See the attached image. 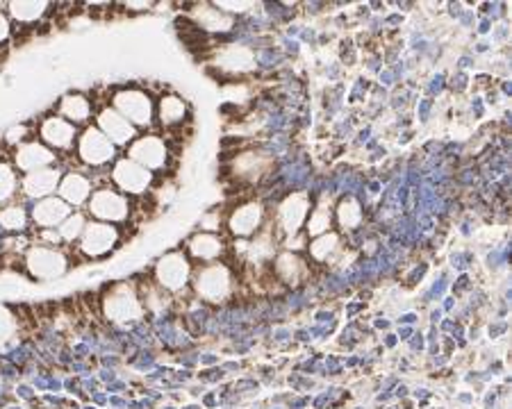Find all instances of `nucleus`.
I'll use <instances>...</instances> for the list:
<instances>
[{"label": "nucleus", "mask_w": 512, "mask_h": 409, "mask_svg": "<svg viewBox=\"0 0 512 409\" xmlns=\"http://www.w3.org/2000/svg\"><path fill=\"white\" fill-rule=\"evenodd\" d=\"M114 105L123 119L132 125H150V121H153V102L139 89L119 91L114 98Z\"/></svg>", "instance_id": "f257e3e1"}, {"label": "nucleus", "mask_w": 512, "mask_h": 409, "mask_svg": "<svg viewBox=\"0 0 512 409\" xmlns=\"http://www.w3.org/2000/svg\"><path fill=\"white\" fill-rule=\"evenodd\" d=\"M119 241V230L110 223H89L83 230V241H80V250L89 257H100L114 248Z\"/></svg>", "instance_id": "f03ea898"}, {"label": "nucleus", "mask_w": 512, "mask_h": 409, "mask_svg": "<svg viewBox=\"0 0 512 409\" xmlns=\"http://www.w3.org/2000/svg\"><path fill=\"white\" fill-rule=\"evenodd\" d=\"M112 178H114L116 186L127 191V193H144L148 189L153 173H150L148 169H144L142 164L132 161V159H121L114 166Z\"/></svg>", "instance_id": "7ed1b4c3"}, {"label": "nucleus", "mask_w": 512, "mask_h": 409, "mask_svg": "<svg viewBox=\"0 0 512 409\" xmlns=\"http://www.w3.org/2000/svg\"><path fill=\"white\" fill-rule=\"evenodd\" d=\"M78 150H80V157L87 164H91V166H100V164L110 161L114 157V144L100 130H96V127L85 130V134L80 137Z\"/></svg>", "instance_id": "20e7f679"}, {"label": "nucleus", "mask_w": 512, "mask_h": 409, "mask_svg": "<svg viewBox=\"0 0 512 409\" xmlns=\"http://www.w3.org/2000/svg\"><path fill=\"white\" fill-rule=\"evenodd\" d=\"M89 212L103 221H123L127 216V201L112 189H103L91 196Z\"/></svg>", "instance_id": "39448f33"}, {"label": "nucleus", "mask_w": 512, "mask_h": 409, "mask_svg": "<svg viewBox=\"0 0 512 409\" xmlns=\"http://www.w3.org/2000/svg\"><path fill=\"white\" fill-rule=\"evenodd\" d=\"M130 153H132V161L142 164V166L148 171L162 169L167 161V146H164V142H160L155 137L137 139Z\"/></svg>", "instance_id": "423d86ee"}, {"label": "nucleus", "mask_w": 512, "mask_h": 409, "mask_svg": "<svg viewBox=\"0 0 512 409\" xmlns=\"http://www.w3.org/2000/svg\"><path fill=\"white\" fill-rule=\"evenodd\" d=\"M98 125H100V132L108 137L112 144L125 146L127 142L135 139V125L127 123L116 110L105 107L98 116Z\"/></svg>", "instance_id": "0eeeda50"}, {"label": "nucleus", "mask_w": 512, "mask_h": 409, "mask_svg": "<svg viewBox=\"0 0 512 409\" xmlns=\"http://www.w3.org/2000/svg\"><path fill=\"white\" fill-rule=\"evenodd\" d=\"M28 266H30V271L34 275L43 277V280L57 277L60 273H64V268H66L64 257L57 250H51V248H34L28 255Z\"/></svg>", "instance_id": "6e6552de"}, {"label": "nucleus", "mask_w": 512, "mask_h": 409, "mask_svg": "<svg viewBox=\"0 0 512 409\" xmlns=\"http://www.w3.org/2000/svg\"><path fill=\"white\" fill-rule=\"evenodd\" d=\"M189 264L182 255H167L157 266V280L164 289H180L187 282Z\"/></svg>", "instance_id": "1a4fd4ad"}, {"label": "nucleus", "mask_w": 512, "mask_h": 409, "mask_svg": "<svg viewBox=\"0 0 512 409\" xmlns=\"http://www.w3.org/2000/svg\"><path fill=\"white\" fill-rule=\"evenodd\" d=\"M260 221H262V207L255 205V203H249V205L239 207L237 212L230 216V228H232L235 235L249 237L258 230Z\"/></svg>", "instance_id": "9d476101"}, {"label": "nucleus", "mask_w": 512, "mask_h": 409, "mask_svg": "<svg viewBox=\"0 0 512 409\" xmlns=\"http://www.w3.org/2000/svg\"><path fill=\"white\" fill-rule=\"evenodd\" d=\"M73 125L64 121V119H48L43 125H41V137L46 144H51L55 148H68L73 144Z\"/></svg>", "instance_id": "9b49d317"}, {"label": "nucleus", "mask_w": 512, "mask_h": 409, "mask_svg": "<svg viewBox=\"0 0 512 409\" xmlns=\"http://www.w3.org/2000/svg\"><path fill=\"white\" fill-rule=\"evenodd\" d=\"M32 216L39 225H43V230H48L51 225L60 223L62 218L68 216V207H66V203L57 201V198H46V201H41L37 207H34Z\"/></svg>", "instance_id": "f8f14e48"}, {"label": "nucleus", "mask_w": 512, "mask_h": 409, "mask_svg": "<svg viewBox=\"0 0 512 409\" xmlns=\"http://www.w3.org/2000/svg\"><path fill=\"white\" fill-rule=\"evenodd\" d=\"M199 291L207 298H219L228 291V273L221 266L205 268L203 275L199 277Z\"/></svg>", "instance_id": "ddd939ff"}, {"label": "nucleus", "mask_w": 512, "mask_h": 409, "mask_svg": "<svg viewBox=\"0 0 512 409\" xmlns=\"http://www.w3.org/2000/svg\"><path fill=\"white\" fill-rule=\"evenodd\" d=\"M57 186V171H51V169H37L28 173L26 178V191L30 196H46L51 193Z\"/></svg>", "instance_id": "4468645a"}, {"label": "nucleus", "mask_w": 512, "mask_h": 409, "mask_svg": "<svg viewBox=\"0 0 512 409\" xmlns=\"http://www.w3.org/2000/svg\"><path fill=\"white\" fill-rule=\"evenodd\" d=\"M60 193L68 203H75V205L85 203L89 198V182L83 178V175L71 173V175H66L64 182L60 184Z\"/></svg>", "instance_id": "2eb2a0df"}, {"label": "nucleus", "mask_w": 512, "mask_h": 409, "mask_svg": "<svg viewBox=\"0 0 512 409\" xmlns=\"http://www.w3.org/2000/svg\"><path fill=\"white\" fill-rule=\"evenodd\" d=\"M187 107L178 96H167L160 100V121L164 127H176L184 121Z\"/></svg>", "instance_id": "dca6fc26"}, {"label": "nucleus", "mask_w": 512, "mask_h": 409, "mask_svg": "<svg viewBox=\"0 0 512 409\" xmlns=\"http://www.w3.org/2000/svg\"><path fill=\"white\" fill-rule=\"evenodd\" d=\"M16 161H19V166H21V169H26V171L32 173V171L41 169L43 164L53 161V155H51L43 146H39V144H30V146H26V148H21V153L16 155Z\"/></svg>", "instance_id": "f3484780"}, {"label": "nucleus", "mask_w": 512, "mask_h": 409, "mask_svg": "<svg viewBox=\"0 0 512 409\" xmlns=\"http://www.w3.org/2000/svg\"><path fill=\"white\" fill-rule=\"evenodd\" d=\"M89 112H91V102L85 96H66L62 100V114L71 123L87 121Z\"/></svg>", "instance_id": "a211bd4d"}, {"label": "nucleus", "mask_w": 512, "mask_h": 409, "mask_svg": "<svg viewBox=\"0 0 512 409\" xmlns=\"http://www.w3.org/2000/svg\"><path fill=\"white\" fill-rule=\"evenodd\" d=\"M192 253L201 260H214L221 253V241L212 235H199L192 241Z\"/></svg>", "instance_id": "6ab92c4d"}, {"label": "nucleus", "mask_w": 512, "mask_h": 409, "mask_svg": "<svg viewBox=\"0 0 512 409\" xmlns=\"http://www.w3.org/2000/svg\"><path fill=\"white\" fill-rule=\"evenodd\" d=\"M83 230H85V221H83V216H80V214L68 216V218L64 221V223L60 225V239H64V241H73L75 237L83 235Z\"/></svg>", "instance_id": "aec40b11"}, {"label": "nucleus", "mask_w": 512, "mask_h": 409, "mask_svg": "<svg viewBox=\"0 0 512 409\" xmlns=\"http://www.w3.org/2000/svg\"><path fill=\"white\" fill-rule=\"evenodd\" d=\"M0 223H3L7 230H21L26 225V214H23L19 207H9L0 214Z\"/></svg>", "instance_id": "412c9836"}, {"label": "nucleus", "mask_w": 512, "mask_h": 409, "mask_svg": "<svg viewBox=\"0 0 512 409\" xmlns=\"http://www.w3.org/2000/svg\"><path fill=\"white\" fill-rule=\"evenodd\" d=\"M11 7H16L14 9V14L19 16V18H23V21H32V18H37V16H41V11H43V3H28V5H11Z\"/></svg>", "instance_id": "4be33fe9"}, {"label": "nucleus", "mask_w": 512, "mask_h": 409, "mask_svg": "<svg viewBox=\"0 0 512 409\" xmlns=\"http://www.w3.org/2000/svg\"><path fill=\"white\" fill-rule=\"evenodd\" d=\"M11 189H14V175L7 166H0V201L11 196Z\"/></svg>", "instance_id": "5701e85b"}]
</instances>
